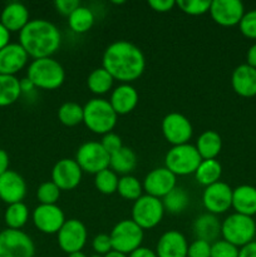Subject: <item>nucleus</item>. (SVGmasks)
Returning a JSON list of instances; mask_svg holds the SVG:
<instances>
[{
  "mask_svg": "<svg viewBox=\"0 0 256 257\" xmlns=\"http://www.w3.org/2000/svg\"><path fill=\"white\" fill-rule=\"evenodd\" d=\"M104 257H128L127 255H124V253H120V252H117V251H110L109 253H107Z\"/></svg>",
  "mask_w": 256,
  "mask_h": 257,
  "instance_id": "nucleus-52",
  "label": "nucleus"
},
{
  "mask_svg": "<svg viewBox=\"0 0 256 257\" xmlns=\"http://www.w3.org/2000/svg\"><path fill=\"white\" fill-rule=\"evenodd\" d=\"M28 58L19 43H10L0 50V74L15 75L27 65Z\"/></svg>",
  "mask_w": 256,
  "mask_h": 257,
  "instance_id": "nucleus-19",
  "label": "nucleus"
},
{
  "mask_svg": "<svg viewBox=\"0 0 256 257\" xmlns=\"http://www.w3.org/2000/svg\"><path fill=\"white\" fill-rule=\"evenodd\" d=\"M90 257H104V256H100V255H97V253H94V255H92Z\"/></svg>",
  "mask_w": 256,
  "mask_h": 257,
  "instance_id": "nucleus-54",
  "label": "nucleus"
},
{
  "mask_svg": "<svg viewBox=\"0 0 256 257\" xmlns=\"http://www.w3.org/2000/svg\"><path fill=\"white\" fill-rule=\"evenodd\" d=\"M195 147L202 160H216L222 150V140L215 131H205L200 135Z\"/></svg>",
  "mask_w": 256,
  "mask_h": 257,
  "instance_id": "nucleus-26",
  "label": "nucleus"
},
{
  "mask_svg": "<svg viewBox=\"0 0 256 257\" xmlns=\"http://www.w3.org/2000/svg\"><path fill=\"white\" fill-rule=\"evenodd\" d=\"M92 247L97 255L105 256L113 250L110 236L107 235V233H99V235H97L93 238Z\"/></svg>",
  "mask_w": 256,
  "mask_h": 257,
  "instance_id": "nucleus-41",
  "label": "nucleus"
},
{
  "mask_svg": "<svg viewBox=\"0 0 256 257\" xmlns=\"http://www.w3.org/2000/svg\"><path fill=\"white\" fill-rule=\"evenodd\" d=\"M75 161L83 172L95 176L100 171L109 168L110 155L100 142H85L78 148Z\"/></svg>",
  "mask_w": 256,
  "mask_h": 257,
  "instance_id": "nucleus-10",
  "label": "nucleus"
},
{
  "mask_svg": "<svg viewBox=\"0 0 256 257\" xmlns=\"http://www.w3.org/2000/svg\"><path fill=\"white\" fill-rule=\"evenodd\" d=\"M20 95V79L15 75L0 74V107L14 104Z\"/></svg>",
  "mask_w": 256,
  "mask_h": 257,
  "instance_id": "nucleus-28",
  "label": "nucleus"
},
{
  "mask_svg": "<svg viewBox=\"0 0 256 257\" xmlns=\"http://www.w3.org/2000/svg\"><path fill=\"white\" fill-rule=\"evenodd\" d=\"M84 110L80 104L75 102H65L58 109V119L65 127H75L83 123Z\"/></svg>",
  "mask_w": 256,
  "mask_h": 257,
  "instance_id": "nucleus-34",
  "label": "nucleus"
},
{
  "mask_svg": "<svg viewBox=\"0 0 256 257\" xmlns=\"http://www.w3.org/2000/svg\"><path fill=\"white\" fill-rule=\"evenodd\" d=\"M177 183V177L166 167H158L151 171L143 180V191L146 195L156 198H163L167 196Z\"/></svg>",
  "mask_w": 256,
  "mask_h": 257,
  "instance_id": "nucleus-17",
  "label": "nucleus"
},
{
  "mask_svg": "<svg viewBox=\"0 0 256 257\" xmlns=\"http://www.w3.org/2000/svg\"><path fill=\"white\" fill-rule=\"evenodd\" d=\"M138 92L132 84L122 83L112 90L109 103L117 115H125L135 110L138 104Z\"/></svg>",
  "mask_w": 256,
  "mask_h": 257,
  "instance_id": "nucleus-21",
  "label": "nucleus"
},
{
  "mask_svg": "<svg viewBox=\"0 0 256 257\" xmlns=\"http://www.w3.org/2000/svg\"><path fill=\"white\" fill-rule=\"evenodd\" d=\"M84 118L83 123L90 132L95 135H107L117 124L118 115L113 110L109 100L103 98H93L83 107Z\"/></svg>",
  "mask_w": 256,
  "mask_h": 257,
  "instance_id": "nucleus-4",
  "label": "nucleus"
},
{
  "mask_svg": "<svg viewBox=\"0 0 256 257\" xmlns=\"http://www.w3.org/2000/svg\"><path fill=\"white\" fill-rule=\"evenodd\" d=\"M176 7L185 14L197 17L210 12V0H178L176 2Z\"/></svg>",
  "mask_w": 256,
  "mask_h": 257,
  "instance_id": "nucleus-38",
  "label": "nucleus"
},
{
  "mask_svg": "<svg viewBox=\"0 0 256 257\" xmlns=\"http://www.w3.org/2000/svg\"><path fill=\"white\" fill-rule=\"evenodd\" d=\"M221 236L222 240L241 248L255 238L256 222L252 217L235 212L221 222Z\"/></svg>",
  "mask_w": 256,
  "mask_h": 257,
  "instance_id": "nucleus-5",
  "label": "nucleus"
},
{
  "mask_svg": "<svg viewBox=\"0 0 256 257\" xmlns=\"http://www.w3.org/2000/svg\"><path fill=\"white\" fill-rule=\"evenodd\" d=\"M0 23L10 33H20L23 28L29 23V12L22 3H10L3 9L0 14Z\"/></svg>",
  "mask_w": 256,
  "mask_h": 257,
  "instance_id": "nucleus-23",
  "label": "nucleus"
},
{
  "mask_svg": "<svg viewBox=\"0 0 256 257\" xmlns=\"http://www.w3.org/2000/svg\"><path fill=\"white\" fill-rule=\"evenodd\" d=\"M188 242L185 235L177 230L163 233L156 246L157 257H187Z\"/></svg>",
  "mask_w": 256,
  "mask_h": 257,
  "instance_id": "nucleus-20",
  "label": "nucleus"
},
{
  "mask_svg": "<svg viewBox=\"0 0 256 257\" xmlns=\"http://www.w3.org/2000/svg\"><path fill=\"white\" fill-rule=\"evenodd\" d=\"M94 20L95 18L92 10L80 5L68 17V25L72 32L77 33V34H84L92 29Z\"/></svg>",
  "mask_w": 256,
  "mask_h": 257,
  "instance_id": "nucleus-30",
  "label": "nucleus"
},
{
  "mask_svg": "<svg viewBox=\"0 0 256 257\" xmlns=\"http://www.w3.org/2000/svg\"><path fill=\"white\" fill-rule=\"evenodd\" d=\"M68 257H88L85 253H83L82 251H79V252H74V253H70V255H68Z\"/></svg>",
  "mask_w": 256,
  "mask_h": 257,
  "instance_id": "nucleus-53",
  "label": "nucleus"
},
{
  "mask_svg": "<svg viewBox=\"0 0 256 257\" xmlns=\"http://www.w3.org/2000/svg\"><path fill=\"white\" fill-rule=\"evenodd\" d=\"M10 32L0 23V50L10 44Z\"/></svg>",
  "mask_w": 256,
  "mask_h": 257,
  "instance_id": "nucleus-48",
  "label": "nucleus"
},
{
  "mask_svg": "<svg viewBox=\"0 0 256 257\" xmlns=\"http://www.w3.org/2000/svg\"><path fill=\"white\" fill-rule=\"evenodd\" d=\"M113 251L130 255L142 246L145 233L132 220H122L113 227L109 233Z\"/></svg>",
  "mask_w": 256,
  "mask_h": 257,
  "instance_id": "nucleus-7",
  "label": "nucleus"
},
{
  "mask_svg": "<svg viewBox=\"0 0 256 257\" xmlns=\"http://www.w3.org/2000/svg\"><path fill=\"white\" fill-rule=\"evenodd\" d=\"M238 257H256V241L242 246L238 250Z\"/></svg>",
  "mask_w": 256,
  "mask_h": 257,
  "instance_id": "nucleus-46",
  "label": "nucleus"
},
{
  "mask_svg": "<svg viewBox=\"0 0 256 257\" xmlns=\"http://www.w3.org/2000/svg\"><path fill=\"white\" fill-rule=\"evenodd\" d=\"M148 5L157 13H167L176 7V2L175 0H150Z\"/></svg>",
  "mask_w": 256,
  "mask_h": 257,
  "instance_id": "nucleus-45",
  "label": "nucleus"
},
{
  "mask_svg": "<svg viewBox=\"0 0 256 257\" xmlns=\"http://www.w3.org/2000/svg\"><path fill=\"white\" fill-rule=\"evenodd\" d=\"M162 133L172 146L186 145L192 138L193 128L190 119L181 113H168L162 119Z\"/></svg>",
  "mask_w": 256,
  "mask_h": 257,
  "instance_id": "nucleus-12",
  "label": "nucleus"
},
{
  "mask_svg": "<svg viewBox=\"0 0 256 257\" xmlns=\"http://www.w3.org/2000/svg\"><path fill=\"white\" fill-rule=\"evenodd\" d=\"M100 145L103 146V148H104L109 155H113V153L117 152V151H119L120 148L123 147L122 140H120L119 136L112 132L103 136L102 141H100Z\"/></svg>",
  "mask_w": 256,
  "mask_h": 257,
  "instance_id": "nucleus-43",
  "label": "nucleus"
},
{
  "mask_svg": "<svg viewBox=\"0 0 256 257\" xmlns=\"http://www.w3.org/2000/svg\"><path fill=\"white\" fill-rule=\"evenodd\" d=\"M118 182H119L118 175L113 172L110 168L100 171L99 173L94 176L95 188L103 195H113V193L117 192Z\"/></svg>",
  "mask_w": 256,
  "mask_h": 257,
  "instance_id": "nucleus-36",
  "label": "nucleus"
},
{
  "mask_svg": "<svg viewBox=\"0 0 256 257\" xmlns=\"http://www.w3.org/2000/svg\"><path fill=\"white\" fill-rule=\"evenodd\" d=\"M117 192L124 200L137 201L142 196L143 186L135 176H122L119 178V182H118Z\"/></svg>",
  "mask_w": 256,
  "mask_h": 257,
  "instance_id": "nucleus-35",
  "label": "nucleus"
},
{
  "mask_svg": "<svg viewBox=\"0 0 256 257\" xmlns=\"http://www.w3.org/2000/svg\"><path fill=\"white\" fill-rule=\"evenodd\" d=\"M240 248L225 240H217L211 243V257H238Z\"/></svg>",
  "mask_w": 256,
  "mask_h": 257,
  "instance_id": "nucleus-39",
  "label": "nucleus"
},
{
  "mask_svg": "<svg viewBox=\"0 0 256 257\" xmlns=\"http://www.w3.org/2000/svg\"><path fill=\"white\" fill-rule=\"evenodd\" d=\"M7 171H9V156L0 148V176L4 175Z\"/></svg>",
  "mask_w": 256,
  "mask_h": 257,
  "instance_id": "nucleus-49",
  "label": "nucleus"
},
{
  "mask_svg": "<svg viewBox=\"0 0 256 257\" xmlns=\"http://www.w3.org/2000/svg\"><path fill=\"white\" fill-rule=\"evenodd\" d=\"M82 176L83 171L77 161L63 158L53 167L52 182H54L60 191H72L79 186Z\"/></svg>",
  "mask_w": 256,
  "mask_h": 257,
  "instance_id": "nucleus-16",
  "label": "nucleus"
},
{
  "mask_svg": "<svg viewBox=\"0 0 256 257\" xmlns=\"http://www.w3.org/2000/svg\"><path fill=\"white\" fill-rule=\"evenodd\" d=\"M202 202L208 213L216 216L225 213L232 207V188L227 183L218 181L205 188Z\"/></svg>",
  "mask_w": 256,
  "mask_h": 257,
  "instance_id": "nucleus-13",
  "label": "nucleus"
},
{
  "mask_svg": "<svg viewBox=\"0 0 256 257\" xmlns=\"http://www.w3.org/2000/svg\"><path fill=\"white\" fill-rule=\"evenodd\" d=\"M35 89V85L33 84L32 80L29 79V78H23V79H20V90H22V94L24 93V94H27V93H32L33 90Z\"/></svg>",
  "mask_w": 256,
  "mask_h": 257,
  "instance_id": "nucleus-50",
  "label": "nucleus"
},
{
  "mask_svg": "<svg viewBox=\"0 0 256 257\" xmlns=\"http://www.w3.org/2000/svg\"><path fill=\"white\" fill-rule=\"evenodd\" d=\"M210 15L221 27H235L240 24L245 7L240 0H213L211 2Z\"/></svg>",
  "mask_w": 256,
  "mask_h": 257,
  "instance_id": "nucleus-15",
  "label": "nucleus"
},
{
  "mask_svg": "<svg viewBox=\"0 0 256 257\" xmlns=\"http://www.w3.org/2000/svg\"><path fill=\"white\" fill-rule=\"evenodd\" d=\"M193 233L197 240L213 243L221 235V222L217 216L212 213H203L193 222Z\"/></svg>",
  "mask_w": 256,
  "mask_h": 257,
  "instance_id": "nucleus-25",
  "label": "nucleus"
},
{
  "mask_svg": "<svg viewBox=\"0 0 256 257\" xmlns=\"http://www.w3.org/2000/svg\"><path fill=\"white\" fill-rule=\"evenodd\" d=\"M246 60H247L246 64H248L250 67L255 68L256 69V43L248 48L247 54H246Z\"/></svg>",
  "mask_w": 256,
  "mask_h": 257,
  "instance_id": "nucleus-51",
  "label": "nucleus"
},
{
  "mask_svg": "<svg viewBox=\"0 0 256 257\" xmlns=\"http://www.w3.org/2000/svg\"><path fill=\"white\" fill-rule=\"evenodd\" d=\"M34 256V241L24 231L7 228L0 232V257Z\"/></svg>",
  "mask_w": 256,
  "mask_h": 257,
  "instance_id": "nucleus-9",
  "label": "nucleus"
},
{
  "mask_svg": "<svg viewBox=\"0 0 256 257\" xmlns=\"http://www.w3.org/2000/svg\"><path fill=\"white\" fill-rule=\"evenodd\" d=\"M65 221L64 212L57 205H39L33 211V223L45 235L59 232Z\"/></svg>",
  "mask_w": 256,
  "mask_h": 257,
  "instance_id": "nucleus-14",
  "label": "nucleus"
},
{
  "mask_svg": "<svg viewBox=\"0 0 256 257\" xmlns=\"http://www.w3.org/2000/svg\"><path fill=\"white\" fill-rule=\"evenodd\" d=\"M165 211H168L172 215L182 213L190 205V195L182 187L176 186L167 196L162 198Z\"/></svg>",
  "mask_w": 256,
  "mask_h": 257,
  "instance_id": "nucleus-32",
  "label": "nucleus"
},
{
  "mask_svg": "<svg viewBox=\"0 0 256 257\" xmlns=\"http://www.w3.org/2000/svg\"><path fill=\"white\" fill-rule=\"evenodd\" d=\"M221 175H222V166L217 160H202L195 172L196 181L205 187L218 182Z\"/></svg>",
  "mask_w": 256,
  "mask_h": 257,
  "instance_id": "nucleus-29",
  "label": "nucleus"
},
{
  "mask_svg": "<svg viewBox=\"0 0 256 257\" xmlns=\"http://www.w3.org/2000/svg\"><path fill=\"white\" fill-rule=\"evenodd\" d=\"M232 208L236 213L252 217L256 215V187L241 185L232 190Z\"/></svg>",
  "mask_w": 256,
  "mask_h": 257,
  "instance_id": "nucleus-24",
  "label": "nucleus"
},
{
  "mask_svg": "<svg viewBox=\"0 0 256 257\" xmlns=\"http://www.w3.org/2000/svg\"><path fill=\"white\" fill-rule=\"evenodd\" d=\"M231 85L236 94L243 98L256 95V69L248 64H241L235 68L231 75Z\"/></svg>",
  "mask_w": 256,
  "mask_h": 257,
  "instance_id": "nucleus-22",
  "label": "nucleus"
},
{
  "mask_svg": "<svg viewBox=\"0 0 256 257\" xmlns=\"http://www.w3.org/2000/svg\"><path fill=\"white\" fill-rule=\"evenodd\" d=\"M62 43V34L57 25L45 19L29 20L19 33V44L34 59L52 58Z\"/></svg>",
  "mask_w": 256,
  "mask_h": 257,
  "instance_id": "nucleus-2",
  "label": "nucleus"
},
{
  "mask_svg": "<svg viewBox=\"0 0 256 257\" xmlns=\"http://www.w3.org/2000/svg\"><path fill=\"white\" fill-rule=\"evenodd\" d=\"M114 83V78L103 67L92 70L87 78L88 89L95 95H103L109 92Z\"/></svg>",
  "mask_w": 256,
  "mask_h": 257,
  "instance_id": "nucleus-31",
  "label": "nucleus"
},
{
  "mask_svg": "<svg viewBox=\"0 0 256 257\" xmlns=\"http://www.w3.org/2000/svg\"><path fill=\"white\" fill-rule=\"evenodd\" d=\"M137 155L135 151L123 146L119 151L110 155L109 168L117 175L127 176L137 167Z\"/></svg>",
  "mask_w": 256,
  "mask_h": 257,
  "instance_id": "nucleus-27",
  "label": "nucleus"
},
{
  "mask_svg": "<svg viewBox=\"0 0 256 257\" xmlns=\"http://www.w3.org/2000/svg\"><path fill=\"white\" fill-rule=\"evenodd\" d=\"M4 220L8 228L22 230V227H24L27 225L28 220H29V208L24 202L9 205L7 211H5Z\"/></svg>",
  "mask_w": 256,
  "mask_h": 257,
  "instance_id": "nucleus-33",
  "label": "nucleus"
},
{
  "mask_svg": "<svg viewBox=\"0 0 256 257\" xmlns=\"http://www.w3.org/2000/svg\"><path fill=\"white\" fill-rule=\"evenodd\" d=\"M27 195V182L15 171H7L0 176V200L8 205L23 202Z\"/></svg>",
  "mask_w": 256,
  "mask_h": 257,
  "instance_id": "nucleus-18",
  "label": "nucleus"
},
{
  "mask_svg": "<svg viewBox=\"0 0 256 257\" xmlns=\"http://www.w3.org/2000/svg\"><path fill=\"white\" fill-rule=\"evenodd\" d=\"M60 192L62 191L52 181L43 182L37 191L38 201L40 202V205H57L60 197Z\"/></svg>",
  "mask_w": 256,
  "mask_h": 257,
  "instance_id": "nucleus-37",
  "label": "nucleus"
},
{
  "mask_svg": "<svg viewBox=\"0 0 256 257\" xmlns=\"http://www.w3.org/2000/svg\"><path fill=\"white\" fill-rule=\"evenodd\" d=\"M27 78L32 80L38 89L54 90L64 83L65 70L63 65L53 58L34 59L28 67Z\"/></svg>",
  "mask_w": 256,
  "mask_h": 257,
  "instance_id": "nucleus-3",
  "label": "nucleus"
},
{
  "mask_svg": "<svg viewBox=\"0 0 256 257\" xmlns=\"http://www.w3.org/2000/svg\"><path fill=\"white\" fill-rule=\"evenodd\" d=\"M240 32L248 39H256V9L245 13L241 19Z\"/></svg>",
  "mask_w": 256,
  "mask_h": 257,
  "instance_id": "nucleus-40",
  "label": "nucleus"
},
{
  "mask_svg": "<svg viewBox=\"0 0 256 257\" xmlns=\"http://www.w3.org/2000/svg\"><path fill=\"white\" fill-rule=\"evenodd\" d=\"M102 67L114 80L131 84L141 78L146 69V57L142 50L128 40H117L103 53Z\"/></svg>",
  "mask_w": 256,
  "mask_h": 257,
  "instance_id": "nucleus-1",
  "label": "nucleus"
},
{
  "mask_svg": "<svg viewBox=\"0 0 256 257\" xmlns=\"http://www.w3.org/2000/svg\"><path fill=\"white\" fill-rule=\"evenodd\" d=\"M187 257H211V243L196 238L188 245Z\"/></svg>",
  "mask_w": 256,
  "mask_h": 257,
  "instance_id": "nucleus-42",
  "label": "nucleus"
},
{
  "mask_svg": "<svg viewBox=\"0 0 256 257\" xmlns=\"http://www.w3.org/2000/svg\"><path fill=\"white\" fill-rule=\"evenodd\" d=\"M165 215L162 200L148 195H142L135 201L132 207L133 222L137 223L142 230H151L160 225Z\"/></svg>",
  "mask_w": 256,
  "mask_h": 257,
  "instance_id": "nucleus-8",
  "label": "nucleus"
},
{
  "mask_svg": "<svg viewBox=\"0 0 256 257\" xmlns=\"http://www.w3.org/2000/svg\"><path fill=\"white\" fill-rule=\"evenodd\" d=\"M58 235V245L65 253L79 252L87 243L88 231L84 223L77 218H70L64 222Z\"/></svg>",
  "mask_w": 256,
  "mask_h": 257,
  "instance_id": "nucleus-11",
  "label": "nucleus"
},
{
  "mask_svg": "<svg viewBox=\"0 0 256 257\" xmlns=\"http://www.w3.org/2000/svg\"><path fill=\"white\" fill-rule=\"evenodd\" d=\"M201 162L202 158L198 155L197 148L193 145L186 143V145L172 146V148L166 155L165 167L170 170L176 177L188 176L195 175Z\"/></svg>",
  "mask_w": 256,
  "mask_h": 257,
  "instance_id": "nucleus-6",
  "label": "nucleus"
},
{
  "mask_svg": "<svg viewBox=\"0 0 256 257\" xmlns=\"http://www.w3.org/2000/svg\"><path fill=\"white\" fill-rule=\"evenodd\" d=\"M128 257H157V253H156V251L151 250V248L141 246L140 248H137L132 253H130Z\"/></svg>",
  "mask_w": 256,
  "mask_h": 257,
  "instance_id": "nucleus-47",
  "label": "nucleus"
},
{
  "mask_svg": "<svg viewBox=\"0 0 256 257\" xmlns=\"http://www.w3.org/2000/svg\"><path fill=\"white\" fill-rule=\"evenodd\" d=\"M54 5L58 13L64 17H69L77 8L80 7V3L78 0H57Z\"/></svg>",
  "mask_w": 256,
  "mask_h": 257,
  "instance_id": "nucleus-44",
  "label": "nucleus"
}]
</instances>
